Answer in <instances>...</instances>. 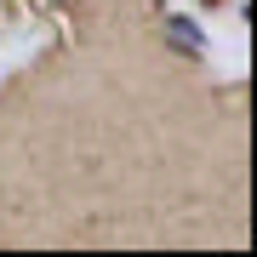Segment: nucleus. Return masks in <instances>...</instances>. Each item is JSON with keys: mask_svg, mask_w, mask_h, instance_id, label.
<instances>
[{"mask_svg": "<svg viewBox=\"0 0 257 257\" xmlns=\"http://www.w3.org/2000/svg\"><path fill=\"white\" fill-rule=\"evenodd\" d=\"M172 46H183V52H200V46H206V35H200V29H194L189 18H172Z\"/></svg>", "mask_w": 257, "mask_h": 257, "instance_id": "f257e3e1", "label": "nucleus"}]
</instances>
